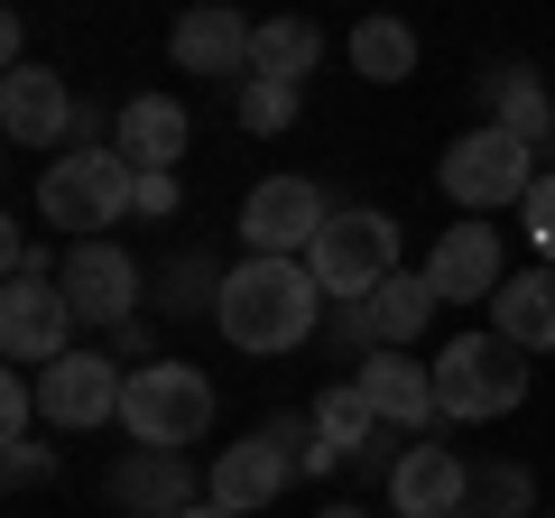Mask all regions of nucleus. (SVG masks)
<instances>
[{"mask_svg":"<svg viewBox=\"0 0 555 518\" xmlns=\"http://www.w3.org/2000/svg\"><path fill=\"white\" fill-rule=\"evenodd\" d=\"M463 500H473V472H463L454 444L416 436L408 454L389 463V509L398 518H463Z\"/></svg>","mask_w":555,"mask_h":518,"instance_id":"14","label":"nucleus"},{"mask_svg":"<svg viewBox=\"0 0 555 518\" xmlns=\"http://www.w3.org/2000/svg\"><path fill=\"white\" fill-rule=\"evenodd\" d=\"M481 102H491V120L509 130V140L555 148V102H546V75H528V65H491V75H481Z\"/></svg>","mask_w":555,"mask_h":518,"instance_id":"21","label":"nucleus"},{"mask_svg":"<svg viewBox=\"0 0 555 518\" xmlns=\"http://www.w3.org/2000/svg\"><path fill=\"white\" fill-rule=\"evenodd\" d=\"M130 185H139V167L120 148H56L38 177V213L75 241H102L112 222H130Z\"/></svg>","mask_w":555,"mask_h":518,"instance_id":"2","label":"nucleus"},{"mask_svg":"<svg viewBox=\"0 0 555 518\" xmlns=\"http://www.w3.org/2000/svg\"><path fill=\"white\" fill-rule=\"evenodd\" d=\"M75 120L83 112H75V93H65L56 65H10V75H0V130L20 148H56Z\"/></svg>","mask_w":555,"mask_h":518,"instance_id":"15","label":"nucleus"},{"mask_svg":"<svg viewBox=\"0 0 555 518\" xmlns=\"http://www.w3.org/2000/svg\"><path fill=\"white\" fill-rule=\"evenodd\" d=\"M537 177H546V167H537V148H528V140H509L500 120L463 130V140L436 158V185H444V204H463V213H500V204L518 213Z\"/></svg>","mask_w":555,"mask_h":518,"instance_id":"5","label":"nucleus"},{"mask_svg":"<svg viewBox=\"0 0 555 518\" xmlns=\"http://www.w3.org/2000/svg\"><path fill=\"white\" fill-rule=\"evenodd\" d=\"M306 444H315V417H278V426H259V436L222 444L214 472H204V500H222L232 518L278 509V491L306 472Z\"/></svg>","mask_w":555,"mask_h":518,"instance_id":"4","label":"nucleus"},{"mask_svg":"<svg viewBox=\"0 0 555 518\" xmlns=\"http://www.w3.org/2000/svg\"><path fill=\"white\" fill-rule=\"evenodd\" d=\"M352 389L379 407V426H408V436H426V417H436V371L408 352H361Z\"/></svg>","mask_w":555,"mask_h":518,"instance_id":"17","label":"nucleus"},{"mask_svg":"<svg viewBox=\"0 0 555 518\" xmlns=\"http://www.w3.org/2000/svg\"><path fill=\"white\" fill-rule=\"evenodd\" d=\"M426 287L444 306H491L500 297V222H454L426 250Z\"/></svg>","mask_w":555,"mask_h":518,"instance_id":"16","label":"nucleus"},{"mask_svg":"<svg viewBox=\"0 0 555 518\" xmlns=\"http://www.w3.org/2000/svg\"><path fill=\"white\" fill-rule=\"evenodd\" d=\"M297 112H306V83H278V75H250V83H241V130H259V140H278Z\"/></svg>","mask_w":555,"mask_h":518,"instance_id":"25","label":"nucleus"},{"mask_svg":"<svg viewBox=\"0 0 555 518\" xmlns=\"http://www.w3.org/2000/svg\"><path fill=\"white\" fill-rule=\"evenodd\" d=\"M324 518H371V509H352V500H334V509H324Z\"/></svg>","mask_w":555,"mask_h":518,"instance_id":"34","label":"nucleus"},{"mask_svg":"<svg viewBox=\"0 0 555 518\" xmlns=\"http://www.w3.org/2000/svg\"><path fill=\"white\" fill-rule=\"evenodd\" d=\"M518 399H528V352H518V342H500V334H454V342L436 352V417L491 426V417H509Z\"/></svg>","mask_w":555,"mask_h":518,"instance_id":"3","label":"nucleus"},{"mask_svg":"<svg viewBox=\"0 0 555 518\" xmlns=\"http://www.w3.org/2000/svg\"><path fill=\"white\" fill-rule=\"evenodd\" d=\"M352 75L361 83H408L416 75V28L408 20H352Z\"/></svg>","mask_w":555,"mask_h":518,"instance_id":"23","label":"nucleus"},{"mask_svg":"<svg viewBox=\"0 0 555 518\" xmlns=\"http://www.w3.org/2000/svg\"><path fill=\"white\" fill-rule=\"evenodd\" d=\"M306 417H315V444H324V454H334V463H352V454H361V444H371V436H379V407H371V399H361L352 379H334V389H324V399H315V407H306Z\"/></svg>","mask_w":555,"mask_h":518,"instance_id":"24","label":"nucleus"},{"mask_svg":"<svg viewBox=\"0 0 555 518\" xmlns=\"http://www.w3.org/2000/svg\"><path fill=\"white\" fill-rule=\"evenodd\" d=\"M250 38H259V20H241L232 0H195V10L167 28V56H177V75L250 83Z\"/></svg>","mask_w":555,"mask_h":518,"instance_id":"11","label":"nucleus"},{"mask_svg":"<svg viewBox=\"0 0 555 518\" xmlns=\"http://www.w3.org/2000/svg\"><path fill=\"white\" fill-rule=\"evenodd\" d=\"M537 481L518 472V463H491V472H473V500H463V518H528Z\"/></svg>","mask_w":555,"mask_h":518,"instance_id":"26","label":"nucleus"},{"mask_svg":"<svg viewBox=\"0 0 555 518\" xmlns=\"http://www.w3.org/2000/svg\"><path fill=\"white\" fill-rule=\"evenodd\" d=\"M112 148L130 167H177L185 148H195V120H185L177 93H130V102H120V120H112Z\"/></svg>","mask_w":555,"mask_h":518,"instance_id":"18","label":"nucleus"},{"mask_svg":"<svg viewBox=\"0 0 555 518\" xmlns=\"http://www.w3.org/2000/svg\"><path fill=\"white\" fill-rule=\"evenodd\" d=\"M120 389H130V371H120L112 352H65L38 371V417L65 426V436H93V426H120Z\"/></svg>","mask_w":555,"mask_h":518,"instance_id":"8","label":"nucleus"},{"mask_svg":"<svg viewBox=\"0 0 555 518\" xmlns=\"http://www.w3.org/2000/svg\"><path fill=\"white\" fill-rule=\"evenodd\" d=\"M0 352L38 361V371L75 352V306H65L56 279H10V287H0Z\"/></svg>","mask_w":555,"mask_h":518,"instance_id":"13","label":"nucleus"},{"mask_svg":"<svg viewBox=\"0 0 555 518\" xmlns=\"http://www.w3.org/2000/svg\"><path fill=\"white\" fill-rule=\"evenodd\" d=\"M214 324L232 352H297L324 324V279L306 259H241V269H222Z\"/></svg>","mask_w":555,"mask_h":518,"instance_id":"1","label":"nucleus"},{"mask_svg":"<svg viewBox=\"0 0 555 518\" xmlns=\"http://www.w3.org/2000/svg\"><path fill=\"white\" fill-rule=\"evenodd\" d=\"M185 518H232V509H222V500H195V509H185Z\"/></svg>","mask_w":555,"mask_h":518,"instance_id":"33","label":"nucleus"},{"mask_svg":"<svg viewBox=\"0 0 555 518\" xmlns=\"http://www.w3.org/2000/svg\"><path fill=\"white\" fill-rule=\"evenodd\" d=\"M0 259H10V279H47V250L20 232V222H10V241H0Z\"/></svg>","mask_w":555,"mask_h":518,"instance_id":"30","label":"nucleus"},{"mask_svg":"<svg viewBox=\"0 0 555 518\" xmlns=\"http://www.w3.org/2000/svg\"><path fill=\"white\" fill-rule=\"evenodd\" d=\"M28 417H38V379H0V436H28Z\"/></svg>","mask_w":555,"mask_h":518,"instance_id":"29","label":"nucleus"},{"mask_svg":"<svg viewBox=\"0 0 555 518\" xmlns=\"http://www.w3.org/2000/svg\"><path fill=\"white\" fill-rule=\"evenodd\" d=\"M177 167H139V185H130V213L139 222H167V213H177Z\"/></svg>","mask_w":555,"mask_h":518,"instance_id":"28","label":"nucleus"},{"mask_svg":"<svg viewBox=\"0 0 555 518\" xmlns=\"http://www.w3.org/2000/svg\"><path fill=\"white\" fill-rule=\"evenodd\" d=\"M306 269L324 279V297H334V306L371 297L379 279H398V222L379 213V204H343V213H334V222L315 232Z\"/></svg>","mask_w":555,"mask_h":518,"instance_id":"7","label":"nucleus"},{"mask_svg":"<svg viewBox=\"0 0 555 518\" xmlns=\"http://www.w3.org/2000/svg\"><path fill=\"white\" fill-rule=\"evenodd\" d=\"M491 334L500 342H518V352H555V269L537 259V269H509L500 279V297H491Z\"/></svg>","mask_w":555,"mask_h":518,"instance_id":"20","label":"nucleus"},{"mask_svg":"<svg viewBox=\"0 0 555 518\" xmlns=\"http://www.w3.org/2000/svg\"><path fill=\"white\" fill-rule=\"evenodd\" d=\"M56 287H65V306H75V324H130L139 315V259L130 250H112V241H75L65 250V269H56Z\"/></svg>","mask_w":555,"mask_h":518,"instance_id":"10","label":"nucleus"},{"mask_svg":"<svg viewBox=\"0 0 555 518\" xmlns=\"http://www.w3.org/2000/svg\"><path fill=\"white\" fill-rule=\"evenodd\" d=\"M518 222H528V241H537V259H546V269H555V167H546V177L528 185V204H518Z\"/></svg>","mask_w":555,"mask_h":518,"instance_id":"27","label":"nucleus"},{"mask_svg":"<svg viewBox=\"0 0 555 518\" xmlns=\"http://www.w3.org/2000/svg\"><path fill=\"white\" fill-rule=\"evenodd\" d=\"M315 56H324V28L297 20V10L259 20V38H250V75H278V83H306V75H315Z\"/></svg>","mask_w":555,"mask_h":518,"instance_id":"22","label":"nucleus"},{"mask_svg":"<svg viewBox=\"0 0 555 518\" xmlns=\"http://www.w3.org/2000/svg\"><path fill=\"white\" fill-rule=\"evenodd\" d=\"M112 500L130 518H185L195 509V472H185V454H167V444H139L112 472Z\"/></svg>","mask_w":555,"mask_h":518,"instance_id":"19","label":"nucleus"},{"mask_svg":"<svg viewBox=\"0 0 555 518\" xmlns=\"http://www.w3.org/2000/svg\"><path fill=\"white\" fill-rule=\"evenodd\" d=\"M436 287H426V269H398V279H379L371 297L343 306V342H361V352H408L416 334H426V315H436Z\"/></svg>","mask_w":555,"mask_h":518,"instance_id":"12","label":"nucleus"},{"mask_svg":"<svg viewBox=\"0 0 555 518\" xmlns=\"http://www.w3.org/2000/svg\"><path fill=\"white\" fill-rule=\"evenodd\" d=\"M10 481H20V491H28V481H47V444L38 436H10Z\"/></svg>","mask_w":555,"mask_h":518,"instance_id":"31","label":"nucleus"},{"mask_svg":"<svg viewBox=\"0 0 555 518\" xmlns=\"http://www.w3.org/2000/svg\"><path fill=\"white\" fill-rule=\"evenodd\" d=\"M0 56H10V65H28V20H20V10L0 20Z\"/></svg>","mask_w":555,"mask_h":518,"instance_id":"32","label":"nucleus"},{"mask_svg":"<svg viewBox=\"0 0 555 518\" xmlns=\"http://www.w3.org/2000/svg\"><path fill=\"white\" fill-rule=\"evenodd\" d=\"M120 426H130V444L185 454V444H204V426H214V379H204L195 361H139L130 389H120Z\"/></svg>","mask_w":555,"mask_h":518,"instance_id":"6","label":"nucleus"},{"mask_svg":"<svg viewBox=\"0 0 555 518\" xmlns=\"http://www.w3.org/2000/svg\"><path fill=\"white\" fill-rule=\"evenodd\" d=\"M324 222H334V204H324L306 177H259L250 204H241V241H250V259H306Z\"/></svg>","mask_w":555,"mask_h":518,"instance_id":"9","label":"nucleus"}]
</instances>
